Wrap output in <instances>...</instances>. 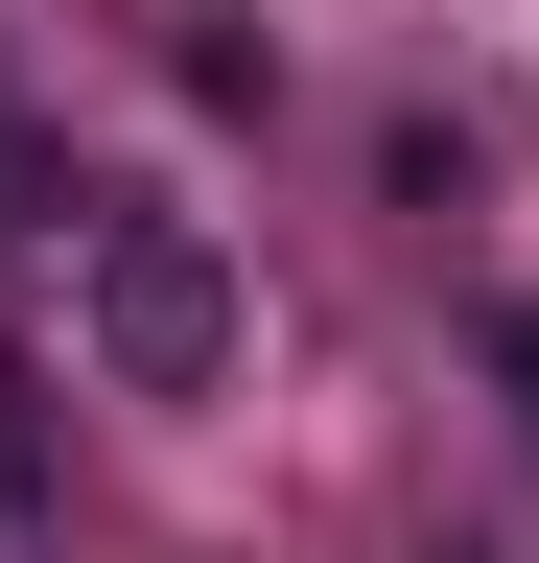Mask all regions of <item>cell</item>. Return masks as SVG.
Here are the masks:
<instances>
[{"label": "cell", "instance_id": "3957f363", "mask_svg": "<svg viewBox=\"0 0 539 563\" xmlns=\"http://www.w3.org/2000/svg\"><path fill=\"white\" fill-rule=\"evenodd\" d=\"M47 211H71V165H47V141L0 118V235H47Z\"/></svg>", "mask_w": 539, "mask_h": 563}, {"label": "cell", "instance_id": "6da1fadb", "mask_svg": "<svg viewBox=\"0 0 539 563\" xmlns=\"http://www.w3.org/2000/svg\"><path fill=\"white\" fill-rule=\"evenodd\" d=\"M94 376L117 399H212L235 376V258L188 211H94Z\"/></svg>", "mask_w": 539, "mask_h": 563}, {"label": "cell", "instance_id": "277c9868", "mask_svg": "<svg viewBox=\"0 0 539 563\" xmlns=\"http://www.w3.org/2000/svg\"><path fill=\"white\" fill-rule=\"evenodd\" d=\"M493 376H516V422H539V306H516V329H493Z\"/></svg>", "mask_w": 539, "mask_h": 563}, {"label": "cell", "instance_id": "7a4b0ae2", "mask_svg": "<svg viewBox=\"0 0 539 563\" xmlns=\"http://www.w3.org/2000/svg\"><path fill=\"white\" fill-rule=\"evenodd\" d=\"M0 563H47V352H0Z\"/></svg>", "mask_w": 539, "mask_h": 563}]
</instances>
